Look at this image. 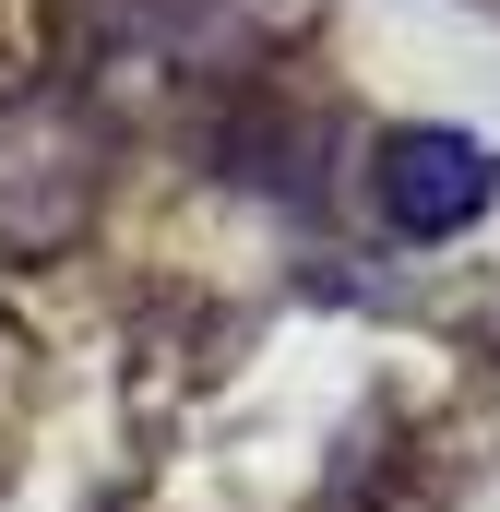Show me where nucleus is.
I'll return each mask as SVG.
<instances>
[{
    "mask_svg": "<svg viewBox=\"0 0 500 512\" xmlns=\"http://www.w3.org/2000/svg\"><path fill=\"white\" fill-rule=\"evenodd\" d=\"M120 131L72 84H0V262H72L108 215Z\"/></svg>",
    "mask_w": 500,
    "mask_h": 512,
    "instance_id": "nucleus-1",
    "label": "nucleus"
},
{
    "mask_svg": "<svg viewBox=\"0 0 500 512\" xmlns=\"http://www.w3.org/2000/svg\"><path fill=\"white\" fill-rule=\"evenodd\" d=\"M500 203V155L477 143V131H441V120H405L370 143V215L393 227V239H465L477 215Z\"/></svg>",
    "mask_w": 500,
    "mask_h": 512,
    "instance_id": "nucleus-2",
    "label": "nucleus"
},
{
    "mask_svg": "<svg viewBox=\"0 0 500 512\" xmlns=\"http://www.w3.org/2000/svg\"><path fill=\"white\" fill-rule=\"evenodd\" d=\"M215 24V0H60L72 60H167Z\"/></svg>",
    "mask_w": 500,
    "mask_h": 512,
    "instance_id": "nucleus-3",
    "label": "nucleus"
}]
</instances>
